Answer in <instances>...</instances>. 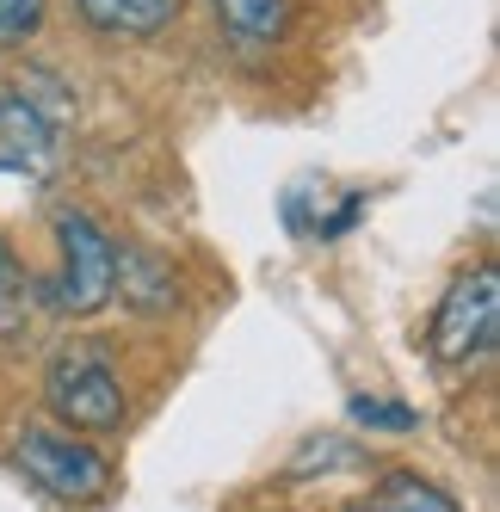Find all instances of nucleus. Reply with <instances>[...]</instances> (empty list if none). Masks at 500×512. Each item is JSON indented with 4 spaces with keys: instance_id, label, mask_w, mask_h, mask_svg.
Wrapping results in <instances>:
<instances>
[{
    "instance_id": "obj_1",
    "label": "nucleus",
    "mask_w": 500,
    "mask_h": 512,
    "mask_svg": "<svg viewBox=\"0 0 500 512\" xmlns=\"http://www.w3.org/2000/svg\"><path fill=\"white\" fill-rule=\"evenodd\" d=\"M44 401L68 432H118L124 426V377L99 340H68L50 358Z\"/></svg>"
},
{
    "instance_id": "obj_2",
    "label": "nucleus",
    "mask_w": 500,
    "mask_h": 512,
    "mask_svg": "<svg viewBox=\"0 0 500 512\" xmlns=\"http://www.w3.org/2000/svg\"><path fill=\"white\" fill-rule=\"evenodd\" d=\"M56 247H62V266L50 284H38L44 309L56 315H93L118 297V241L105 235L87 210H56Z\"/></svg>"
},
{
    "instance_id": "obj_3",
    "label": "nucleus",
    "mask_w": 500,
    "mask_h": 512,
    "mask_svg": "<svg viewBox=\"0 0 500 512\" xmlns=\"http://www.w3.org/2000/svg\"><path fill=\"white\" fill-rule=\"evenodd\" d=\"M25 482H38L62 506H93L112 494V463L93 445H81V432H50V426H25L13 445Z\"/></svg>"
},
{
    "instance_id": "obj_4",
    "label": "nucleus",
    "mask_w": 500,
    "mask_h": 512,
    "mask_svg": "<svg viewBox=\"0 0 500 512\" xmlns=\"http://www.w3.org/2000/svg\"><path fill=\"white\" fill-rule=\"evenodd\" d=\"M500 340V272L494 260L470 266L445 297H439V315H433V358L463 371V364L488 358Z\"/></svg>"
},
{
    "instance_id": "obj_5",
    "label": "nucleus",
    "mask_w": 500,
    "mask_h": 512,
    "mask_svg": "<svg viewBox=\"0 0 500 512\" xmlns=\"http://www.w3.org/2000/svg\"><path fill=\"white\" fill-rule=\"evenodd\" d=\"M56 136L31 105L19 99H0V167H13V173H31V179H44L56 167Z\"/></svg>"
},
{
    "instance_id": "obj_6",
    "label": "nucleus",
    "mask_w": 500,
    "mask_h": 512,
    "mask_svg": "<svg viewBox=\"0 0 500 512\" xmlns=\"http://www.w3.org/2000/svg\"><path fill=\"white\" fill-rule=\"evenodd\" d=\"M75 13L99 31V38H161V31L186 13V0H75Z\"/></svg>"
},
{
    "instance_id": "obj_7",
    "label": "nucleus",
    "mask_w": 500,
    "mask_h": 512,
    "mask_svg": "<svg viewBox=\"0 0 500 512\" xmlns=\"http://www.w3.org/2000/svg\"><path fill=\"white\" fill-rule=\"evenodd\" d=\"M291 19H297V0H217V25L241 56L284 44Z\"/></svg>"
},
{
    "instance_id": "obj_8",
    "label": "nucleus",
    "mask_w": 500,
    "mask_h": 512,
    "mask_svg": "<svg viewBox=\"0 0 500 512\" xmlns=\"http://www.w3.org/2000/svg\"><path fill=\"white\" fill-rule=\"evenodd\" d=\"M112 290H124V303L142 309V315H161V309L180 303V284H173V272L155 260L149 247H124L118 253V284Z\"/></svg>"
},
{
    "instance_id": "obj_9",
    "label": "nucleus",
    "mask_w": 500,
    "mask_h": 512,
    "mask_svg": "<svg viewBox=\"0 0 500 512\" xmlns=\"http://www.w3.org/2000/svg\"><path fill=\"white\" fill-rule=\"evenodd\" d=\"M346 512H463L439 482H426V475L414 469H389L383 482L365 494V500H352Z\"/></svg>"
},
{
    "instance_id": "obj_10",
    "label": "nucleus",
    "mask_w": 500,
    "mask_h": 512,
    "mask_svg": "<svg viewBox=\"0 0 500 512\" xmlns=\"http://www.w3.org/2000/svg\"><path fill=\"white\" fill-rule=\"evenodd\" d=\"M31 315V278L19 266V253L0 241V334H19Z\"/></svg>"
},
{
    "instance_id": "obj_11",
    "label": "nucleus",
    "mask_w": 500,
    "mask_h": 512,
    "mask_svg": "<svg viewBox=\"0 0 500 512\" xmlns=\"http://www.w3.org/2000/svg\"><path fill=\"white\" fill-rule=\"evenodd\" d=\"M50 0H0V50H19L44 31Z\"/></svg>"
},
{
    "instance_id": "obj_12",
    "label": "nucleus",
    "mask_w": 500,
    "mask_h": 512,
    "mask_svg": "<svg viewBox=\"0 0 500 512\" xmlns=\"http://www.w3.org/2000/svg\"><path fill=\"white\" fill-rule=\"evenodd\" d=\"M352 420L377 432H414V408H396V401H377V395H352Z\"/></svg>"
}]
</instances>
